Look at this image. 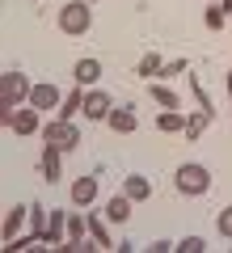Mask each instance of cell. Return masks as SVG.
<instances>
[{
  "instance_id": "9c48e42d",
  "label": "cell",
  "mask_w": 232,
  "mask_h": 253,
  "mask_svg": "<svg viewBox=\"0 0 232 253\" xmlns=\"http://www.w3.org/2000/svg\"><path fill=\"white\" fill-rule=\"evenodd\" d=\"M106 126L114 131V135H135V126H139V114H135V106L127 101V106H114L106 118Z\"/></svg>"
},
{
  "instance_id": "7a4b0ae2",
  "label": "cell",
  "mask_w": 232,
  "mask_h": 253,
  "mask_svg": "<svg viewBox=\"0 0 232 253\" xmlns=\"http://www.w3.org/2000/svg\"><path fill=\"white\" fill-rule=\"evenodd\" d=\"M173 186H178L182 199H203L207 190H211V169L198 161H186L178 165V173H173Z\"/></svg>"
},
{
  "instance_id": "2e32d148",
  "label": "cell",
  "mask_w": 232,
  "mask_h": 253,
  "mask_svg": "<svg viewBox=\"0 0 232 253\" xmlns=\"http://www.w3.org/2000/svg\"><path fill=\"white\" fill-rule=\"evenodd\" d=\"M81 106H85V84H76V89L63 93V106L55 110V114H59V118H76V114H81Z\"/></svg>"
},
{
  "instance_id": "6da1fadb",
  "label": "cell",
  "mask_w": 232,
  "mask_h": 253,
  "mask_svg": "<svg viewBox=\"0 0 232 253\" xmlns=\"http://www.w3.org/2000/svg\"><path fill=\"white\" fill-rule=\"evenodd\" d=\"M30 93H34V84L26 81V72L9 68V72L0 76V123H9V114H13V110L30 101Z\"/></svg>"
},
{
  "instance_id": "44dd1931",
  "label": "cell",
  "mask_w": 232,
  "mask_h": 253,
  "mask_svg": "<svg viewBox=\"0 0 232 253\" xmlns=\"http://www.w3.org/2000/svg\"><path fill=\"white\" fill-rule=\"evenodd\" d=\"M224 21H228L224 4H207V13H203V26H207V30H224Z\"/></svg>"
},
{
  "instance_id": "d4e9b609",
  "label": "cell",
  "mask_w": 232,
  "mask_h": 253,
  "mask_svg": "<svg viewBox=\"0 0 232 253\" xmlns=\"http://www.w3.org/2000/svg\"><path fill=\"white\" fill-rule=\"evenodd\" d=\"M186 68H190L186 59H169V63H165V68H161V81H169V76H182V72H186Z\"/></svg>"
},
{
  "instance_id": "cb8c5ba5",
  "label": "cell",
  "mask_w": 232,
  "mask_h": 253,
  "mask_svg": "<svg viewBox=\"0 0 232 253\" xmlns=\"http://www.w3.org/2000/svg\"><path fill=\"white\" fill-rule=\"evenodd\" d=\"M215 232H220L224 241H232V207H224L220 215H215Z\"/></svg>"
},
{
  "instance_id": "30bf717a",
  "label": "cell",
  "mask_w": 232,
  "mask_h": 253,
  "mask_svg": "<svg viewBox=\"0 0 232 253\" xmlns=\"http://www.w3.org/2000/svg\"><path fill=\"white\" fill-rule=\"evenodd\" d=\"M30 106H38V110H59V106H63L59 84H51V81L34 84V93H30Z\"/></svg>"
},
{
  "instance_id": "ac0fdd59",
  "label": "cell",
  "mask_w": 232,
  "mask_h": 253,
  "mask_svg": "<svg viewBox=\"0 0 232 253\" xmlns=\"http://www.w3.org/2000/svg\"><path fill=\"white\" fill-rule=\"evenodd\" d=\"M85 219H89V236H93V241L101 245V249H118V245L110 241V228H106V219H97V215H93V211H89V215H85Z\"/></svg>"
},
{
  "instance_id": "8992f818",
  "label": "cell",
  "mask_w": 232,
  "mask_h": 253,
  "mask_svg": "<svg viewBox=\"0 0 232 253\" xmlns=\"http://www.w3.org/2000/svg\"><path fill=\"white\" fill-rule=\"evenodd\" d=\"M110 110H114V97H110L106 89H97V84H93V89H85V106H81V114L89 118V123H106Z\"/></svg>"
},
{
  "instance_id": "4316f807",
  "label": "cell",
  "mask_w": 232,
  "mask_h": 253,
  "mask_svg": "<svg viewBox=\"0 0 232 253\" xmlns=\"http://www.w3.org/2000/svg\"><path fill=\"white\" fill-rule=\"evenodd\" d=\"M220 4H224V13H228V17H232V0H220Z\"/></svg>"
},
{
  "instance_id": "5bb4252c",
  "label": "cell",
  "mask_w": 232,
  "mask_h": 253,
  "mask_svg": "<svg viewBox=\"0 0 232 253\" xmlns=\"http://www.w3.org/2000/svg\"><path fill=\"white\" fill-rule=\"evenodd\" d=\"M156 131L161 135H182L186 131V114L182 110H156Z\"/></svg>"
},
{
  "instance_id": "277c9868",
  "label": "cell",
  "mask_w": 232,
  "mask_h": 253,
  "mask_svg": "<svg viewBox=\"0 0 232 253\" xmlns=\"http://www.w3.org/2000/svg\"><path fill=\"white\" fill-rule=\"evenodd\" d=\"M43 144H59L63 152L81 144V131L72 126V118H55V123H43Z\"/></svg>"
},
{
  "instance_id": "8fae6325",
  "label": "cell",
  "mask_w": 232,
  "mask_h": 253,
  "mask_svg": "<svg viewBox=\"0 0 232 253\" xmlns=\"http://www.w3.org/2000/svg\"><path fill=\"white\" fill-rule=\"evenodd\" d=\"M72 81L85 84V89H93V84L101 81V59H89V55L76 59V63H72Z\"/></svg>"
},
{
  "instance_id": "9a60e30c",
  "label": "cell",
  "mask_w": 232,
  "mask_h": 253,
  "mask_svg": "<svg viewBox=\"0 0 232 253\" xmlns=\"http://www.w3.org/2000/svg\"><path fill=\"white\" fill-rule=\"evenodd\" d=\"M131 207H135V203H131V199H127L123 190H118L114 199H110V203H106V219H110V224H127V219H131Z\"/></svg>"
},
{
  "instance_id": "7402d4cb",
  "label": "cell",
  "mask_w": 232,
  "mask_h": 253,
  "mask_svg": "<svg viewBox=\"0 0 232 253\" xmlns=\"http://www.w3.org/2000/svg\"><path fill=\"white\" fill-rule=\"evenodd\" d=\"M190 93H194V101H198V110H203V114H211V118H215V106H211V97H207V89H203V84L194 81V76H190Z\"/></svg>"
},
{
  "instance_id": "e0dca14e",
  "label": "cell",
  "mask_w": 232,
  "mask_h": 253,
  "mask_svg": "<svg viewBox=\"0 0 232 253\" xmlns=\"http://www.w3.org/2000/svg\"><path fill=\"white\" fill-rule=\"evenodd\" d=\"M148 93H152V101H156L161 110H178V106H182V101H178V93H173L165 81H152V89H148Z\"/></svg>"
},
{
  "instance_id": "ba28073f",
  "label": "cell",
  "mask_w": 232,
  "mask_h": 253,
  "mask_svg": "<svg viewBox=\"0 0 232 253\" xmlns=\"http://www.w3.org/2000/svg\"><path fill=\"white\" fill-rule=\"evenodd\" d=\"M63 148L59 144H43V156H38V173H43V181H59L63 177Z\"/></svg>"
},
{
  "instance_id": "d6986e66",
  "label": "cell",
  "mask_w": 232,
  "mask_h": 253,
  "mask_svg": "<svg viewBox=\"0 0 232 253\" xmlns=\"http://www.w3.org/2000/svg\"><path fill=\"white\" fill-rule=\"evenodd\" d=\"M161 68H165V59H161L156 51H152V55H143V59L135 63V76H143V81H152V76H161Z\"/></svg>"
},
{
  "instance_id": "3957f363",
  "label": "cell",
  "mask_w": 232,
  "mask_h": 253,
  "mask_svg": "<svg viewBox=\"0 0 232 253\" xmlns=\"http://www.w3.org/2000/svg\"><path fill=\"white\" fill-rule=\"evenodd\" d=\"M59 30L72 38H81L93 30V4L89 0H68V4H59Z\"/></svg>"
},
{
  "instance_id": "52a82bcc",
  "label": "cell",
  "mask_w": 232,
  "mask_h": 253,
  "mask_svg": "<svg viewBox=\"0 0 232 253\" xmlns=\"http://www.w3.org/2000/svg\"><path fill=\"white\" fill-rule=\"evenodd\" d=\"M97 194H101V181L93 177V173H85V177H76V181L68 186L72 207H93V203H97Z\"/></svg>"
},
{
  "instance_id": "4fadbf2b",
  "label": "cell",
  "mask_w": 232,
  "mask_h": 253,
  "mask_svg": "<svg viewBox=\"0 0 232 253\" xmlns=\"http://www.w3.org/2000/svg\"><path fill=\"white\" fill-rule=\"evenodd\" d=\"M123 194L131 203H143V199H152V181L143 177V173H127L123 177Z\"/></svg>"
},
{
  "instance_id": "7c38bea8",
  "label": "cell",
  "mask_w": 232,
  "mask_h": 253,
  "mask_svg": "<svg viewBox=\"0 0 232 253\" xmlns=\"http://www.w3.org/2000/svg\"><path fill=\"white\" fill-rule=\"evenodd\" d=\"M26 219H30V207H26V203H13L9 215H4V232H0V236H4V245L21 236V224H26Z\"/></svg>"
},
{
  "instance_id": "484cf974",
  "label": "cell",
  "mask_w": 232,
  "mask_h": 253,
  "mask_svg": "<svg viewBox=\"0 0 232 253\" xmlns=\"http://www.w3.org/2000/svg\"><path fill=\"white\" fill-rule=\"evenodd\" d=\"M224 84H228V106H232V72H228V76H224Z\"/></svg>"
},
{
  "instance_id": "5b68a950",
  "label": "cell",
  "mask_w": 232,
  "mask_h": 253,
  "mask_svg": "<svg viewBox=\"0 0 232 253\" xmlns=\"http://www.w3.org/2000/svg\"><path fill=\"white\" fill-rule=\"evenodd\" d=\"M38 114H43V110L26 101V106H17L9 114V123H4V126H9L13 135H43V118H38Z\"/></svg>"
},
{
  "instance_id": "603a6c76",
  "label": "cell",
  "mask_w": 232,
  "mask_h": 253,
  "mask_svg": "<svg viewBox=\"0 0 232 253\" xmlns=\"http://www.w3.org/2000/svg\"><path fill=\"white\" fill-rule=\"evenodd\" d=\"M173 249H178V253H203V249H207V241H203L198 232H190V236H182Z\"/></svg>"
},
{
  "instance_id": "83f0119b",
  "label": "cell",
  "mask_w": 232,
  "mask_h": 253,
  "mask_svg": "<svg viewBox=\"0 0 232 253\" xmlns=\"http://www.w3.org/2000/svg\"><path fill=\"white\" fill-rule=\"evenodd\" d=\"M89 4H97V0H89Z\"/></svg>"
},
{
  "instance_id": "ffe728a7",
  "label": "cell",
  "mask_w": 232,
  "mask_h": 253,
  "mask_svg": "<svg viewBox=\"0 0 232 253\" xmlns=\"http://www.w3.org/2000/svg\"><path fill=\"white\" fill-rule=\"evenodd\" d=\"M207 123H211V114H203V110H198V114H186V131H182V135H186L190 144H194V139L207 131Z\"/></svg>"
}]
</instances>
